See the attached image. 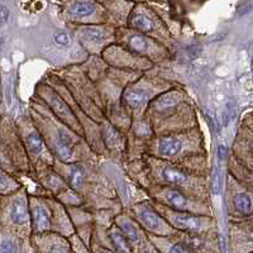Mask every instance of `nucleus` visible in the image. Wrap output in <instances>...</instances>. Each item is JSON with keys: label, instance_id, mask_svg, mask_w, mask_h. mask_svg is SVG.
<instances>
[{"label": "nucleus", "instance_id": "1", "mask_svg": "<svg viewBox=\"0 0 253 253\" xmlns=\"http://www.w3.org/2000/svg\"><path fill=\"white\" fill-rule=\"evenodd\" d=\"M172 223L177 228L182 230H186L189 233H198L204 229L205 220L199 216L191 215V214H185V213H176L172 215Z\"/></svg>", "mask_w": 253, "mask_h": 253}, {"label": "nucleus", "instance_id": "2", "mask_svg": "<svg viewBox=\"0 0 253 253\" xmlns=\"http://www.w3.org/2000/svg\"><path fill=\"white\" fill-rule=\"evenodd\" d=\"M32 223L36 232H46L51 228L49 210L43 204H35L32 207Z\"/></svg>", "mask_w": 253, "mask_h": 253}, {"label": "nucleus", "instance_id": "3", "mask_svg": "<svg viewBox=\"0 0 253 253\" xmlns=\"http://www.w3.org/2000/svg\"><path fill=\"white\" fill-rule=\"evenodd\" d=\"M137 215L141 223H143L144 227H147L150 230L157 232L164 227V220H162L157 214L147 207H139L137 210Z\"/></svg>", "mask_w": 253, "mask_h": 253}, {"label": "nucleus", "instance_id": "4", "mask_svg": "<svg viewBox=\"0 0 253 253\" xmlns=\"http://www.w3.org/2000/svg\"><path fill=\"white\" fill-rule=\"evenodd\" d=\"M69 14L75 18H86L94 14L96 10V3L94 1H75L69 5Z\"/></svg>", "mask_w": 253, "mask_h": 253}, {"label": "nucleus", "instance_id": "5", "mask_svg": "<svg viewBox=\"0 0 253 253\" xmlns=\"http://www.w3.org/2000/svg\"><path fill=\"white\" fill-rule=\"evenodd\" d=\"M10 218L15 224H26L29 220L28 207L24 200H15L10 207Z\"/></svg>", "mask_w": 253, "mask_h": 253}, {"label": "nucleus", "instance_id": "6", "mask_svg": "<svg viewBox=\"0 0 253 253\" xmlns=\"http://www.w3.org/2000/svg\"><path fill=\"white\" fill-rule=\"evenodd\" d=\"M56 151H57L58 157L62 160L63 162H69L72 157V143L69 135L66 133L60 132L57 137V142H56Z\"/></svg>", "mask_w": 253, "mask_h": 253}, {"label": "nucleus", "instance_id": "7", "mask_svg": "<svg viewBox=\"0 0 253 253\" xmlns=\"http://www.w3.org/2000/svg\"><path fill=\"white\" fill-rule=\"evenodd\" d=\"M180 150H181V141L172 135L165 137L158 142V152L166 157L177 155Z\"/></svg>", "mask_w": 253, "mask_h": 253}, {"label": "nucleus", "instance_id": "8", "mask_svg": "<svg viewBox=\"0 0 253 253\" xmlns=\"http://www.w3.org/2000/svg\"><path fill=\"white\" fill-rule=\"evenodd\" d=\"M162 176H164V178L167 182L173 185H182L186 184L187 181L186 172H184L180 169H176V167H164L162 169Z\"/></svg>", "mask_w": 253, "mask_h": 253}, {"label": "nucleus", "instance_id": "9", "mask_svg": "<svg viewBox=\"0 0 253 253\" xmlns=\"http://www.w3.org/2000/svg\"><path fill=\"white\" fill-rule=\"evenodd\" d=\"M165 196H166V200L169 202V204L172 208H175L176 210L189 209V200H187V198L184 194L177 191V190H167V193Z\"/></svg>", "mask_w": 253, "mask_h": 253}, {"label": "nucleus", "instance_id": "10", "mask_svg": "<svg viewBox=\"0 0 253 253\" xmlns=\"http://www.w3.org/2000/svg\"><path fill=\"white\" fill-rule=\"evenodd\" d=\"M130 27L135 31L141 32V33H148V32H152L153 23L147 15L135 14L133 15L132 20H130Z\"/></svg>", "mask_w": 253, "mask_h": 253}, {"label": "nucleus", "instance_id": "11", "mask_svg": "<svg viewBox=\"0 0 253 253\" xmlns=\"http://www.w3.org/2000/svg\"><path fill=\"white\" fill-rule=\"evenodd\" d=\"M124 100L129 107L138 108L147 101V94L142 90H129L124 94Z\"/></svg>", "mask_w": 253, "mask_h": 253}, {"label": "nucleus", "instance_id": "12", "mask_svg": "<svg viewBox=\"0 0 253 253\" xmlns=\"http://www.w3.org/2000/svg\"><path fill=\"white\" fill-rule=\"evenodd\" d=\"M234 207H236L237 211L242 214V215H251L252 211V202H251L250 195L246 193H241L234 198Z\"/></svg>", "mask_w": 253, "mask_h": 253}, {"label": "nucleus", "instance_id": "13", "mask_svg": "<svg viewBox=\"0 0 253 253\" xmlns=\"http://www.w3.org/2000/svg\"><path fill=\"white\" fill-rule=\"evenodd\" d=\"M129 48L132 49L135 53H147L148 49H150V43H148V40L144 38L143 36L141 35H133L132 37L129 38Z\"/></svg>", "mask_w": 253, "mask_h": 253}, {"label": "nucleus", "instance_id": "14", "mask_svg": "<svg viewBox=\"0 0 253 253\" xmlns=\"http://www.w3.org/2000/svg\"><path fill=\"white\" fill-rule=\"evenodd\" d=\"M110 238H112L113 245H114L115 250L118 253H130V248L128 246L126 237L122 233H119L118 230H112L110 232Z\"/></svg>", "mask_w": 253, "mask_h": 253}, {"label": "nucleus", "instance_id": "15", "mask_svg": "<svg viewBox=\"0 0 253 253\" xmlns=\"http://www.w3.org/2000/svg\"><path fill=\"white\" fill-rule=\"evenodd\" d=\"M119 227L123 230V236L126 237V239H128V241L132 242V243L138 241V230L135 229L133 223H130L128 219H121V221H119Z\"/></svg>", "mask_w": 253, "mask_h": 253}, {"label": "nucleus", "instance_id": "16", "mask_svg": "<svg viewBox=\"0 0 253 253\" xmlns=\"http://www.w3.org/2000/svg\"><path fill=\"white\" fill-rule=\"evenodd\" d=\"M83 35L86 37L87 41L90 42H94V43H101L103 41H105L107 35H105V31L100 28H96V27H89V28L83 29Z\"/></svg>", "mask_w": 253, "mask_h": 253}, {"label": "nucleus", "instance_id": "17", "mask_svg": "<svg viewBox=\"0 0 253 253\" xmlns=\"http://www.w3.org/2000/svg\"><path fill=\"white\" fill-rule=\"evenodd\" d=\"M85 177V171L80 165H74L70 171V184L72 187H79L84 181Z\"/></svg>", "mask_w": 253, "mask_h": 253}, {"label": "nucleus", "instance_id": "18", "mask_svg": "<svg viewBox=\"0 0 253 253\" xmlns=\"http://www.w3.org/2000/svg\"><path fill=\"white\" fill-rule=\"evenodd\" d=\"M28 147L33 155H40L43 151V141L37 133H32L28 135Z\"/></svg>", "mask_w": 253, "mask_h": 253}, {"label": "nucleus", "instance_id": "19", "mask_svg": "<svg viewBox=\"0 0 253 253\" xmlns=\"http://www.w3.org/2000/svg\"><path fill=\"white\" fill-rule=\"evenodd\" d=\"M104 137H105V142L110 143L113 147L121 144V135L112 126H108L107 129L104 130Z\"/></svg>", "mask_w": 253, "mask_h": 253}, {"label": "nucleus", "instance_id": "20", "mask_svg": "<svg viewBox=\"0 0 253 253\" xmlns=\"http://www.w3.org/2000/svg\"><path fill=\"white\" fill-rule=\"evenodd\" d=\"M13 187V181L0 170V194H6Z\"/></svg>", "mask_w": 253, "mask_h": 253}, {"label": "nucleus", "instance_id": "21", "mask_svg": "<svg viewBox=\"0 0 253 253\" xmlns=\"http://www.w3.org/2000/svg\"><path fill=\"white\" fill-rule=\"evenodd\" d=\"M176 103H177V101H176L175 98H172L171 95H166V96H164L161 100L157 101V107L161 110H166L172 108L173 105H176Z\"/></svg>", "mask_w": 253, "mask_h": 253}, {"label": "nucleus", "instance_id": "22", "mask_svg": "<svg viewBox=\"0 0 253 253\" xmlns=\"http://www.w3.org/2000/svg\"><path fill=\"white\" fill-rule=\"evenodd\" d=\"M53 41H55L56 44L66 46V44L70 43V37L67 33H65V32H58V33L55 35V37H53Z\"/></svg>", "mask_w": 253, "mask_h": 253}, {"label": "nucleus", "instance_id": "23", "mask_svg": "<svg viewBox=\"0 0 253 253\" xmlns=\"http://www.w3.org/2000/svg\"><path fill=\"white\" fill-rule=\"evenodd\" d=\"M0 253H18L17 247L14 246V243L10 241H4L1 245H0Z\"/></svg>", "mask_w": 253, "mask_h": 253}, {"label": "nucleus", "instance_id": "24", "mask_svg": "<svg viewBox=\"0 0 253 253\" xmlns=\"http://www.w3.org/2000/svg\"><path fill=\"white\" fill-rule=\"evenodd\" d=\"M170 253H191V252H190L189 248H187L185 245H180V243H177V245H173L172 247L170 248Z\"/></svg>", "mask_w": 253, "mask_h": 253}, {"label": "nucleus", "instance_id": "25", "mask_svg": "<svg viewBox=\"0 0 253 253\" xmlns=\"http://www.w3.org/2000/svg\"><path fill=\"white\" fill-rule=\"evenodd\" d=\"M219 191H220V176L218 171H215L213 177V193L219 194Z\"/></svg>", "mask_w": 253, "mask_h": 253}, {"label": "nucleus", "instance_id": "26", "mask_svg": "<svg viewBox=\"0 0 253 253\" xmlns=\"http://www.w3.org/2000/svg\"><path fill=\"white\" fill-rule=\"evenodd\" d=\"M8 17H9L8 9L0 4V22H1V23H5L6 20H8Z\"/></svg>", "mask_w": 253, "mask_h": 253}, {"label": "nucleus", "instance_id": "27", "mask_svg": "<svg viewBox=\"0 0 253 253\" xmlns=\"http://www.w3.org/2000/svg\"><path fill=\"white\" fill-rule=\"evenodd\" d=\"M225 155H227V148H225V146L219 147V158L223 160L225 157Z\"/></svg>", "mask_w": 253, "mask_h": 253}, {"label": "nucleus", "instance_id": "28", "mask_svg": "<svg viewBox=\"0 0 253 253\" xmlns=\"http://www.w3.org/2000/svg\"><path fill=\"white\" fill-rule=\"evenodd\" d=\"M100 253H112V252H109V251H105V250H101Z\"/></svg>", "mask_w": 253, "mask_h": 253}]
</instances>
